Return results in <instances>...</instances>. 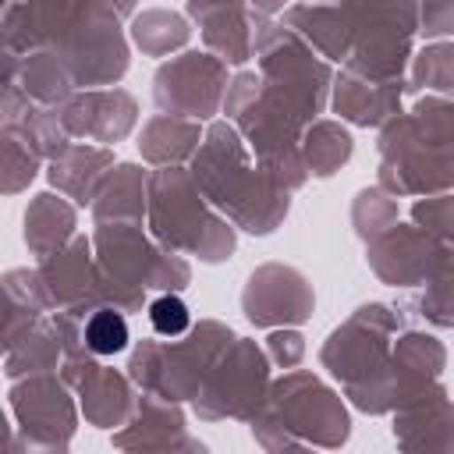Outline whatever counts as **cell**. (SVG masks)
I'll return each instance as SVG.
<instances>
[{
    "instance_id": "6da1fadb",
    "label": "cell",
    "mask_w": 454,
    "mask_h": 454,
    "mask_svg": "<svg viewBox=\"0 0 454 454\" xmlns=\"http://www.w3.org/2000/svg\"><path fill=\"white\" fill-rule=\"evenodd\" d=\"M85 344L96 355H117V351H124V344H128V323H124V316L114 312V309H99L85 323Z\"/></svg>"
},
{
    "instance_id": "7a4b0ae2",
    "label": "cell",
    "mask_w": 454,
    "mask_h": 454,
    "mask_svg": "<svg viewBox=\"0 0 454 454\" xmlns=\"http://www.w3.org/2000/svg\"><path fill=\"white\" fill-rule=\"evenodd\" d=\"M149 319H153V330L163 333V337H174V333H184L192 316H188V305L177 298V294H163L149 305Z\"/></svg>"
}]
</instances>
